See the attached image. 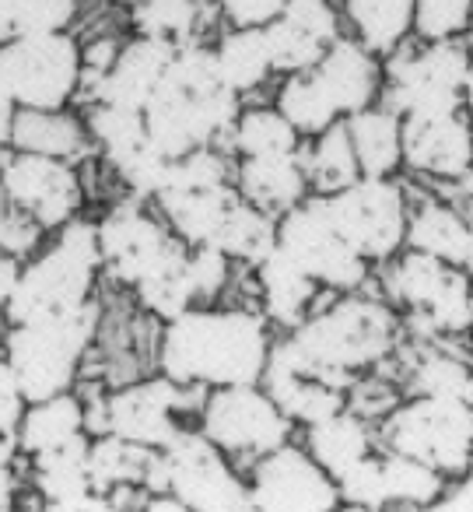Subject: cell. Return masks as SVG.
Returning <instances> with one entry per match:
<instances>
[{"label":"cell","instance_id":"6da1fadb","mask_svg":"<svg viewBox=\"0 0 473 512\" xmlns=\"http://www.w3.org/2000/svg\"><path fill=\"white\" fill-rule=\"evenodd\" d=\"M267 316L249 309L193 306L165 323L158 341L162 376L186 386H249L260 383L270 358Z\"/></svg>","mask_w":473,"mask_h":512},{"label":"cell","instance_id":"7a4b0ae2","mask_svg":"<svg viewBox=\"0 0 473 512\" xmlns=\"http://www.w3.org/2000/svg\"><path fill=\"white\" fill-rule=\"evenodd\" d=\"M239 109L242 99L221 81L211 46L186 43L144 106V123L165 158H183L197 148H218L221 137L232 134Z\"/></svg>","mask_w":473,"mask_h":512},{"label":"cell","instance_id":"3957f363","mask_svg":"<svg viewBox=\"0 0 473 512\" xmlns=\"http://www.w3.org/2000/svg\"><path fill=\"white\" fill-rule=\"evenodd\" d=\"M99 271V225L81 218L67 221L64 228H57L53 242L39 246L22 264V278L4 309V320L29 323L39 316H60L88 306Z\"/></svg>","mask_w":473,"mask_h":512},{"label":"cell","instance_id":"277c9868","mask_svg":"<svg viewBox=\"0 0 473 512\" xmlns=\"http://www.w3.org/2000/svg\"><path fill=\"white\" fill-rule=\"evenodd\" d=\"M102 313L95 302L60 316H39L29 323H8L4 358L22 383L25 400H46L74 390L81 358L99 334Z\"/></svg>","mask_w":473,"mask_h":512},{"label":"cell","instance_id":"5b68a950","mask_svg":"<svg viewBox=\"0 0 473 512\" xmlns=\"http://www.w3.org/2000/svg\"><path fill=\"white\" fill-rule=\"evenodd\" d=\"M288 337L312 362L361 379V372L375 369L393 355L400 320L389 302L344 292V299L333 302L330 309L305 316Z\"/></svg>","mask_w":473,"mask_h":512},{"label":"cell","instance_id":"8992f818","mask_svg":"<svg viewBox=\"0 0 473 512\" xmlns=\"http://www.w3.org/2000/svg\"><path fill=\"white\" fill-rule=\"evenodd\" d=\"M379 439L442 477H463L473 467V404L466 397L417 393L386 414Z\"/></svg>","mask_w":473,"mask_h":512},{"label":"cell","instance_id":"52a82bcc","mask_svg":"<svg viewBox=\"0 0 473 512\" xmlns=\"http://www.w3.org/2000/svg\"><path fill=\"white\" fill-rule=\"evenodd\" d=\"M0 85L18 109H67L85 85L74 32H22L0 43Z\"/></svg>","mask_w":473,"mask_h":512},{"label":"cell","instance_id":"ba28073f","mask_svg":"<svg viewBox=\"0 0 473 512\" xmlns=\"http://www.w3.org/2000/svg\"><path fill=\"white\" fill-rule=\"evenodd\" d=\"M337 232L368 264H386L407 246L410 207L393 176H358L337 193H316Z\"/></svg>","mask_w":473,"mask_h":512},{"label":"cell","instance_id":"9c48e42d","mask_svg":"<svg viewBox=\"0 0 473 512\" xmlns=\"http://www.w3.org/2000/svg\"><path fill=\"white\" fill-rule=\"evenodd\" d=\"M470 57L463 39H421L417 46L403 43L382 60L386 85L382 99L396 113H428V109H459L463 85L470 71Z\"/></svg>","mask_w":473,"mask_h":512},{"label":"cell","instance_id":"30bf717a","mask_svg":"<svg viewBox=\"0 0 473 512\" xmlns=\"http://www.w3.org/2000/svg\"><path fill=\"white\" fill-rule=\"evenodd\" d=\"M386 295L431 334H463L473 327V281L466 267L428 253H403L386 271Z\"/></svg>","mask_w":473,"mask_h":512},{"label":"cell","instance_id":"8fae6325","mask_svg":"<svg viewBox=\"0 0 473 512\" xmlns=\"http://www.w3.org/2000/svg\"><path fill=\"white\" fill-rule=\"evenodd\" d=\"M277 246L316 281L319 288L330 292H358L368 278V260L354 253L351 242L337 232L330 214L323 211L316 193L291 207L288 214L277 218Z\"/></svg>","mask_w":473,"mask_h":512},{"label":"cell","instance_id":"7c38bea8","mask_svg":"<svg viewBox=\"0 0 473 512\" xmlns=\"http://www.w3.org/2000/svg\"><path fill=\"white\" fill-rule=\"evenodd\" d=\"M102 271L127 288L144 285L186 256V242L148 214L141 200H123L99 221Z\"/></svg>","mask_w":473,"mask_h":512},{"label":"cell","instance_id":"4fadbf2b","mask_svg":"<svg viewBox=\"0 0 473 512\" xmlns=\"http://www.w3.org/2000/svg\"><path fill=\"white\" fill-rule=\"evenodd\" d=\"M200 432L228 456H263L291 439L295 421L260 383L218 386L200 407Z\"/></svg>","mask_w":473,"mask_h":512},{"label":"cell","instance_id":"5bb4252c","mask_svg":"<svg viewBox=\"0 0 473 512\" xmlns=\"http://www.w3.org/2000/svg\"><path fill=\"white\" fill-rule=\"evenodd\" d=\"M169 463V495L183 502V509L197 512H246L253 509L249 484L235 474L228 453L214 446L204 432H183L162 449Z\"/></svg>","mask_w":473,"mask_h":512},{"label":"cell","instance_id":"9a60e30c","mask_svg":"<svg viewBox=\"0 0 473 512\" xmlns=\"http://www.w3.org/2000/svg\"><path fill=\"white\" fill-rule=\"evenodd\" d=\"M354 383H358L354 376L312 362L291 337L270 348L267 369L260 379V386L277 400V407L302 428L319 425V421L344 411L351 404L347 390H354Z\"/></svg>","mask_w":473,"mask_h":512},{"label":"cell","instance_id":"2e32d148","mask_svg":"<svg viewBox=\"0 0 473 512\" xmlns=\"http://www.w3.org/2000/svg\"><path fill=\"white\" fill-rule=\"evenodd\" d=\"M249 498L260 512H330L340 509V488L305 446H284L256 456Z\"/></svg>","mask_w":473,"mask_h":512},{"label":"cell","instance_id":"e0dca14e","mask_svg":"<svg viewBox=\"0 0 473 512\" xmlns=\"http://www.w3.org/2000/svg\"><path fill=\"white\" fill-rule=\"evenodd\" d=\"M0 179L18 211L32 214L46 232H57L74 221L85 204V186L67 158L8 151L0 158Z\"/></svg>","mask_w":473,"mask_h":512},{"label":"cell","instance_id":"ac0fdd59","mask_svg":"<svg viewBox=\"0 0 473 512\" xmlns=\"http://www.w3.org/2000/svg\"><path fill=\"white\" fill-rule=\"evenodd\" d=\"M403 116V165L417 176L459 186L473 169V123L466 109H428Z\"/></svg>","mask_w":473,"mask_h":512},{"label":"cell","instance_id":"d6986e66","mask_svg":"<svg viewBox=\"0 0 473 512\" xmlns=\"http://www.w3.org/2000/svg\"><path fill=\"white\" fill-rule=\"evenodd\" d=\"M190 390H204V386H186L169 376L123 386L113 397H106V432L151 449H165L183 432L179 414L193 404Z\"/></svg>","mask_w":473,"mask_h":512},{"label":"cell","instance_id":"ffe728a7","mask_svg":"<svg viewBox=\"0 0 473 512\" xmlns=\"http://www.w3.org/2000/svg\"><path fill=\"white\" fill-rule=\"evenodd\" d=\"M312 74H316L319 88L326 92V99L337 109L340 120L375 106L382 99V85H386L382 57L368 50L365 43H358L354 36H340L323 53V60L312 67Z\"/></svg>","mask_w":473,"mask_h":512},{"label":"cell","instance_id":"44dd1931","mask_svg":"<svg viewBox=\"0 0 473 512\" xmlns=\"http://www.w3.org/2000/svg\"><path fill=\"white\" fill-rule=\"evenodd\" d=\"M88 432H81L78 439L64 442L57 449L32 456V474H36L39 498L46 502V509L57 512H92V509H113L106 495H99L88 474Z\"/></svg>","mask_w":473,"mask_h":512},{"label":"cell","instance_id":"7402d4cb","mask_svg":"<svg viewBox=\"0 0 473 512\" xmlns=\"http://www.w3.org/2000/svg\"><path fill=\"white\" fill-rule=\"evenodd\" d=\"M172 57H176V46L162 43V39L151 36H134L120 46L113 67L102 74L92 85L95 102H113V106L141 109L151 102L162 74L169 71Z\"/></svg>","mask_w":473,"mask_h":512},{"label":"cell","instance_id":"603a6c76","mask_svg":"<svg viewBox=\"0 0 473 512\" xmlns=\"http://www.w3.org/2000/svg\"><path fill=\"white\" fill-rule=\"evenodd\" d=\"M235 186H239L242 197L260 207V211L274 214V218L288 214L291 207H298L312 193L305 144L298 151H284V155L239 158Z\"/></svg>","mask_w":473,"mask_h":512},{"label":"cell","instance_id":"cb8c5ba5","mask_svg":"<svg viewBox=\"0 0 473 512\" xmlns=\"http://www.w3.org/2000/svg\"><path fill=\"white\" fill-rule=\"evenodd\" d=\"M239 197L242 193L235 183H218L204 190H162L155 204L165 214V225L186 246H214Z\"/></svg>","mask_w":473,"mask_h":512},{"label":"cell","instance_id":"d4e9b609","mask_svg":"<svg viewBox=\"0 0 473 512\" xmlns=\"http://www.w3.org/2000/svg\"><path fill=\"white\" fill-rule=\"evenodd\" d=\"M92 148L85 116H74L71 109H18L11 123V151L78 162Z\"/></svg>","mask_w":473,"mask_h":512},{"label":"cell","instance_id":"484cf974","mask_svg":"<svg viewBox=\"0 0 473 512\" xmlns=\"http://www.w3.org/2000/svg\"><path fill=\"white\" fill-rule=\"evenodd\" d=\"M256 278H260V302L267 323H277L284 330H295L305 316L312 313V302L319 295V285L302 271V267L274 246L260 264H256Z\"/></svg>","mask_w":473,"mask_h":512},{"label":"cell","instance_id":"4316f807","mask_svg":"<svg viewBox=\"0 0 473 512\" xmlns=\"http://www.w3.org/2000/svg\"><path fill=\"white\" fill-rule=\"evenodd\" d=\"M354 155H358L361 176H396L403 165V116L386 102L347 116Z\"/></svg>","mask_w":473,"mask_h":512},{"label":"cell","instance_id":"83f0119b","mask_svg":"<svg viewBox=\"0 0 473 512\" xmlns=\"http://www.w3.org/2000/svg\"><path fill=\"white\" fill-rule=\"evenodd\" d=\"M407 246L417 253L438 256L445 264L470 267V246H473V221L452 204L428 200L417 211H410L407 225Z\"/></svg>","mask_w":473,"mask_h":512},{"label":"cell","instance_id":"f1b7e54d","mask_svg":"<svg viewBox=\"0 0 473 512\" xmlns=\"http://www.w3.org/2000/svg\"><path fill=\"white\" fill-rule=\"evenodd\" d=\"M344 25L382 60L414 36L417 0H337Z\"/></svg>","mask_w":473,"mask_h":512},{"label":"cell","instance_id":"f546056e","mask_svg":"<svg viewBox=\"0 0 473 512\" xmlns=\"http://www.w3.org/2000/svg\"><path fill=\"white\" fill-rule=\"evenodd\" d=\"M305 449H309L319 460V467L337 481L354 463H361L368 453H375V435H372V428H368L365 414H354L351 407H344V411L333 414V418L305 428Z\"/></svg>","mask_w":473,"mask_h":512},{"label":"cell","instance_id":"4dcf8cb0","mask_svg":"<svg viewBox=\"0 0 473 512\" xmlns=\"http://www.w3.org/2000/svg\"><path fill=\"white\" fill-rule=\"evenodd\" d=\"M214 50V64L218 74L228 88H232L239 99L253 95L260 85H267L274 78V53H270L267 32L263 29H228Z\"/></svg>","mask_w":473,"mask_h":512},{"label":"cell","instance_id":"1f68e13d","mask_svg":"<svg viewBox=\"0 0 473 512\" xmlns=\"http://www.w3.org/2000/svg\"><path fill=\"white\" fill-rule=\"evenodd\" d=\"M88 411L81 404V397H74L71 390L57 393V397L32 400L25 407L22 421H18V446L25 456L46 453V449H57L64 442L78 439L81 432H88Z\"/></svg>","mask_w":473,"mask_h":512},{"label":"cell","instance_id":"d6a6232c","mask_svg":"<svg viewBox=\"0 0 473 512\" xmlns=\"http://www.w3.org/2000/svg\"><path fill=\"white\" fill-rule=\"evenodd\" d=\"M85 123L92 144L102 151V158L109 162V169H116L120 162H127L130 155H137L141 148H148V123H144L141 109L113 106V102H92L85 109Z\"/></svg>","mask_w":473,"mask_h":512},{"label":"cell","instance_id":"836d02e7","mask_svg":"<svg viewBox=\"0 0 473 512\" xmlns=\"http://www.w3.org/2000/svg\"><path fill=\"white\" fill-rule=\"evenodd\" d=\"M151 456H155L151 446L130 442L113 432H102L99 439H92V446H88V474H92L95 491L109 498V491L120 488V484H141L144 488Z\"/></svg>","mask_w":473,"mask_h":512},{"label":"cell","instance_id":"e575fe53","mask_svg":"<svg viewBox=\"0 0 473 512\" xmlns=\"http://www.w3.org/2000/svg\"><path fill=\"white\" fill-rule=\"evenodd\" d=\"M228 141H232V151L239 158H256L298 151L305 144V137L291 127V120L277 106H246L235 116Z\"/></svg>","mask_w":473,"mask_h":512},{"label":"cell","instance_id":"d590c367","mask_svg":"<svg viewBox=\"0 0 473 512\" xmlns=\"http://www.w3.org/2000/svg\"><path fill=\"white\" fill-rule=\"evenodd\" d=\"M305 162H309L312 193H337L351 186L361 176V165L347 134V120H337L319 137L305 141Z\"/></svg>","mask_w":473,"mask_h":512},{"label":"cell","instance_id":"8d00e7d4","mask_svg":"<svg viewBox=\"0 0 473 512\" xmlns=\"http://www.w3.org/2000/svg\"><path fill=\"white\" fill-rule=\"evenodd\" d=\"M274 106L281 109L284 116H288L291 127H295L298 134L305 137V141L319 137L326 127H333V123L340 120L337 109H333L330 99H326V92L319 88L312 67H309V71L281 74V85H277Z\"/></svg>","mask_w":473,"mask_h":512},{"label":"cell","instance_id":"74e56055","mask_svg":"<svg viewBox=\"0 0 473 512\" xmlns=\"http://www.w3.org/2000/svg\"><path fill=\"white\" fill-rule=\"evenodd\" d=\"M445 481L438 470L424 467L421 460H410L403 453L386 449L382 453V502L389 505H421V509H435L438 498L445 495Z\"/></svg>","mask_w":473,"mask_h":512},{"label":"cell","instance_id":"f35d334b","mask_svg":"<svg viewBox=\"0 0 473 512\" xmlns=\"http://www.w3.org/2000/svg\"><path fill=\"white\" fill-rule=\"evenodd\" d=\"M214 246L232 256V260H242V264L256 267L263 256L277 246V218L260 211L256 204H249L246 197H239V204L232 207V214H228L225 228H221Z\"/></svg>","mask_w":473,"mask_h":512},{"label":"cell","instance_id":"ab89813d","mask_svg":"<svg viewBox=\"0 0 473 512\" xmlns=\"http://www.w3.org/2000/svg\"><path fill=\"white\" fill-rule=\"evenodd\" d=\"M200 11H204V0H134V29L137 36L162 39L169 46H186L200 43Z\"/></svg>","mask_w":473,"mask_h":512},{"label":"cell","instance_id":"60d3db41","mask_svg":"<svg viewBox=\"0 0 473 512\" xmlns=\"http://www.w3.org/2000/svg\"><path fill=\"white\" fill-rule=\"evenodd\" d=\"M473 29V0H417V39H463Z\"/></svg>","mask_w":473,"mask_h":512},{"label":"cell","instance_id":"b9f144b4","mask_svg":"<svg viewBox=\"0 0 473 512\" xmlns=\"http://www.w3.org/2000/svg\"><path fill=\"white\" fill-rule=\"evenodd\" d=\"M473 383V372L466 362L452 355H428L414 369V390L417 393H435V397H466Z\"/></svg>","mask_w":473,"mask_h":512},{"label":"cell","instance_id":"7bdbcfd3","mask_svg":"<svg viewBox=\"0 0 473 512\" xmlns=\"http://www.w3.org/2000/svg\"><path fill=\"white\" fill-rule=\"evenodd\" d=\"M232 256L221 253L218 246H190V285L197 295V306H211L228 285V274H232Z\"/></svg>","mask_w":473,"mask_h":512},{"label":"cell","instance_id":"ee69618b","mask_svg":"<svg viewBox=\"0 0 473 512\" xmlns=\"http://www.w3.org/2000/svg\"><path fill=\"white\" fill-rule=\"evenodd\" d=\"M85 0H15L18 36L22 32H64L78 22Z\"/></svg>","mask_w":473,"mask_h":512},{"label":"cell","instance_id":"f6af8a7d","mask_svg":"<svg viewBox=\"0 0 473 512\" xmlns=\"http://www.w3.org/2000/svg\"><path fill=\"white\" fill-rule=\"evenodd\" d=\"M211 4L232 29H263L281 15L288 0H211Z\"/></svg>","mask_w":473,"mask_h":512},{"label":"cell","instance_id":"bcb514c9","mask_svg":"<svg viewBox=\"0 0 473 512\" xmlns=\"http://www.w3.org/2000/svg\"><path fill=\"white\" fill-rule=\"evenodd\" d=\"M25 407H29V400H25L15 369L8 365V358H0V432L18 435V421H22Z\"/></svg>","mask_w":473,"mask_h":512},{"label":"cell","instance_id":"7dc6e473","mask_svg":"<svg viewBox=\"0 0 473 512\" xmlns=\"http://www.w3.org/2000/svg\"><path fill=\"white\" fill-rule=\"evenodd\" d=\"M435 509H449V512H470L473 509V467L463 474V481L456 488H445V495L438 498Z\"/></svg>","mask_w":473,"mask_h":512},{"label":"cell","instance_id":"c3c4849f","mask_svg":"<svg viewBox=\"0 0 473 512\" xmlns=\"http://www.w3.org/2000/svg\"><path fill=\"white\" fill-rule=\"evenodd\" d=\"M18 278H22V260L4 253L0 256V313L8 309L11 295H15V288H18Z\"/></svg>","mask_w":473,"mask_h":512},{"label":"cell","instance_id":"681fc988","mask_svg":"<svg viewBox=\"0 0 473 512\" xmlns=\"http://www.w3.org/2000/svg\"><path fill=\"white\" fill-rule=\"evenodd\" d=\"M15 113H18V106L11 102V95L4 92V85H0V158L11 151V123H15Z\"/></svg>","mask_w":473,"mask_h":512},{"label":"cell","instance_id":"f907efd6","mask_svg":"<svg viewBox=\"0 0 473 512\" xmlns=\"http://www.w3.org/2000/svg\"><path fill=\"white\" fill-rule=\"evenodd\" d=\"M18 502V477L11 463H0V512L15 509Z\"/></svg>","mask_w":473,"mask_h":512},{"label":"cell","instance_id":"816d5d0a","mask_svg":"<svg viewBox=\"0 0 473 512\" xmlns=\"http://www.w3.org/2000/svg\"><path fill=\"white\" fill-rule=\"evenodd\" d=\"M463 109L473 123V57H470V71H466V85H463Z\"/></svg>","mask_w":473,"mask_h":512},{"label":"cell","instance_id":"f5cc1de1","mask_svg":"<svg viewBox=\"0 0 473 512\" xmlns=\"http://www.w3.org/2000/svg\"><path fill=\"white\" fill-rule=\"evenodd\" d=\"M11 211H15V204H11V197H8V190H4V179H0V228L8 225V218H11Z\"/></svg>","mask_w":473,"mask_h":512},{"label":"cell","instance_id":"db71d44e","mask_svg":"<svg viewBox=\"0 0 473 512\" xmlns=\"http://www.w3.org/2000/svg\"><path fill=\"white\" fill-rule=\"evenodd\" d=\"M459 197H466V204H470V218H473V169L466 172V179L459 183Z\"/></svg>","mask_w":473,"mask_h":512},{"label":"cell","instance_id":"11a10c76","mask_svg":"<svg viewBox=\"0 0 473 512\" xmlns=\"http://www.w3.org/2000/svg\"><path fill=\"white\" fill-rule=\"evenodd\" d=\"M473 221V218H470ZM470 267H473V246H470Z\"/></svg>","mask_w":473,"mask_h":512},{"label":"cell","instance_id":"9f6ffc18","mask_svg":"<svg viewBox=\"0 0 473 512\" xmlns=\"http://www.w3.org/2000/svg\"><path fill=\"white\" fill-rule=\"evenodd\" d=\"M0 256H4V249H0Z\"/></svg>","mask_w":473,"mask_h":512}]
</instances>
